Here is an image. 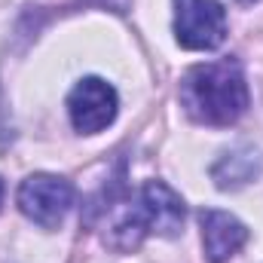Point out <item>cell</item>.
I'll return each instance as SVG.
<instances>
[{
	"label": "cell",
	"instance_id": "obj_2",
	"mask_svg": "<svg viewBox=\"0 0 263 263\" xmlns=\"http://www.w3.org/2000/svg\"><path fill=\"white\" fill-rule=\"evenodd\" d=\"M178 98L184 114L199 126H211V129L233 126L248 114L251 104L245 67L233 55L193 65L181 77Z\"/></svg>",
	"mask_w": 263,
	"mask_h": 263
},
{
	"label": "cell",
	"instance_id": "obj_7",
	"mask_svg": "<svg viewBox=\"0 0 263 263\" xmlns=\"http://www.w3.org/2000/svg\"><path fill=\"white\" fill-rule=\"evenodd\" d=\"M263 172V153L254 144H239L227 150L214 165H211V181L217 190H242Z\"/></svg>",
	"mask_w": 263,
	"mask_h": 263
},
{
	"label": "cell",
	"instance_id": "obj_1",
	"mask_svg": "<svg viewBox=\"0 0 263 263\" xmlns=\"http://www.w3.org/2000/svg\"><path fill=\"white\" fill-rule=\"evenodd\" d=\"M104 214V245L117 254H132L147 236L175 239L184 230L187 205L165 181H144L129 199H110Z\"/></svg>",
	"mask_w": 263,
	"mask_h": 263
},
{
	"label": "cell",
	"instance_id": "obj_6",
	"mask_svg": "<svg viewBox=\"0 0 263 263\" xmlns=\"http://www.w3.org/2000/svg\"><path fill=\"white\" fill-rule=\"evenodd\" d=\"M199 230H202V248H205L208 263H227L248 242V227L236 214L220 211V208H202Z\"/></svg>",
	"mask_w": 263,
	"mask_h": 263
},
{
	"label": "cell",
	"instance_id": "obj_3",
	"mask_svg": "<svg viewBox=\"0 0 263 263\" xmlns=\"http://www.w3.org/2000/svg\"><path fill=\"white\" fill-rule=\"evenodd\" d=\"M73 199H77L73 184L62 175H49V172L28 175L15 190L18 211L40 230H59L73 208Z\"/></svg>",
	"mask_w": 263,
	"mask_h": 263
},
{
	"label": "cell",
	"instance_id": "obj_8",
	"mask_svg": "<svg viewBox=\"0 0 263 263\" xmlns=\"http://www.w3.org/2000/svg\"><path fill=\"white\" fill-rule=\"evenodd\" d=\"M3 196H6V184H3V178H0V208H3Z\"/></svg>",
	"mask_w": 263,
	"mask_h": 263
},
{
	"label": "cell",
	"instance_id": "obj_9",
	"mask_svg": "<svg viewBox=\"0 0 263 263\" xmlns=\"http://www.w3.org/2000/svg\"><path fill=\"white\" fill-rule=\"evenodd\" d=\"M239 3H245V6H254V3H257V0H239Z\"/></svg>",
	"mask_w": 263,
	"mask_h": 263
},
{
	"label": "cell",
	"instance_id": "obj_4",
	"mask_svg": "<svg viewBox=\"0 0 263 263\" xmlns=\"http://www.w3.org/2000/svg\"><path fill=\"white\" fill-rule=\"evenodd\" d=\"M175 40L190 52H211L227 40L220 0H175Z\"/></svg>",
	"mask_w": 263,
	"mask_h": 263
},
{
	"label": "cell",
	"instance_id": "obj_5",
	"mask_svg": "<svg viewBox=\"0 0 263 263\" xmlns=\"http://www.w3.org/2000/svg\"><path fill=\"white\" fill-rule=\"evenodd\" d=\"M117 114H120V95L101 77H83L67 92V117L80 135L104 132L117 120Z\"/></svg>",
	"mask_w": 263,
	"mask_h": 263
}]
</instances>
